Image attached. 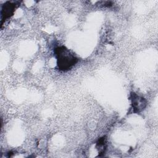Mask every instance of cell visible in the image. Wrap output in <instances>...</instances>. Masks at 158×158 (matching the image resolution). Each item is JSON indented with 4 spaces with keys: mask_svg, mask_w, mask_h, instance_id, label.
<instances>
[{
    "mask_svg": "<svg viewBox=\"0 0 158 158\" xmlns=\"http://www.w3.org/2000/svg\"><path fill=\"white\" fill-rule=\"evenodd\" d=\"M132 104L134 109L137 110L139 112L145 107L146 102H144V98H139L137 95L134 94L133 95Z\"/></svg>",
    "mask_w": 158,
    "mask_h": 158,
    "instance_id": "3957f363",
    "label": "cell"
},
{
    "mask_svg": "<svg viewBox=\"0 0 158 158\" xmlns=\"http://www.w3.org/2000/svg\"><path fill=\"white\" fill-rule=\"evenodd\" d=\"M58 67L61 70H68L78 61L77 58L65 46H60L55 49Z\"/></svg>",
    "mask_w": 158,
    "mask_h": 158,
    "instance_id": "6da1fadb",
    "label": "cell"
},
{
    "mask_svg": "<svg viewBox=\"0 0 158 158\" xmlns=\"http://www.w3.org/2000/svg\"><path fill=\"white\" fill-rule=\"evenodd\" d=\"M15 7V4L11 2H7L2 9L1 15L4 19L9 17V15H12Z\"/></svg>",
    "mask_w": 158,
    "mask_h": 158,
    "instance_id": "7a4b0ae2",
    "label": "cell"
}]
</instances>
